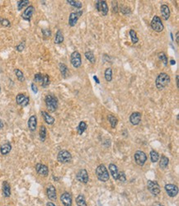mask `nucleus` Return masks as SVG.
<instances>
[{"label":"nucleus","instance_id":"31","mask_svg":"<svg viewBox=\"0 0 179 206\" xmlns=\"http://www.w3.org/2000/svg\"><path fill=\"white\" fill-rule=\"evenodd\" d=\"M76 204L78 206H87V205L85 197L82 195H79L77 198H76Z\"/></svg>","mask_w":179,"mask_h":206},{"label":"nucleus","instance_id":"1","mask_svg":"<svg viewBox=\"0 0 179 206\" xmlns=\"http://www.w3.org/2000/svg\"><path fill=\"white\" fill-rule=\"evenodd\" d=\"M170 83V77L166 73H159L155 80V85L158 90H164Z\"/></svg>","mask_w":179,"mask_h":206},{"label":"nucleus","instance_id":"14","mask_svg":"<svg viewBox=\"0 0 179 206\" xmlns=\"http://www.w3.org/2000/svg\"><path fill=\"white\" fill-rule=\"evenodd\" d=\"M34 11H35V9H34V7L32 5L28 6V7L24 10V12L22 13V19L25 21H30L31 19H32V17Z\"/></svg>","mask_w":179,"mask_h":206},{"label":"nucleus","instance_id":"55","mask_svg":"<svg viewBox=\"0 0 179 206\" xmlns=\"http://www.w3.org/2000/svg\"><path fill=\"white\" fill-rule=\"evenodd\" d=\"M170 64H171L172 65H174V64H176V62H175V60H170Z\"/></svg>","mask_w":179,"mask_h":206},{"label":"nucleus","instance_id":"45","mask_svg":"<svg viewBox=\"0 0 179 206\" xmlns=\"http://www.w3.org/2000/svg\"><path fill=\"white\" fill-rule=\"evenodd\" d=\"M120 11H121L122 13L124 14V15H126V16L131 13V11L130 7H122L120 8Z\"/></svg>","mask_w":179,"mask_h":206},{"label":"nucleus","instance_id":"25","mask_svg":"<svg viewBox=\"0 0 179 206\" xmlns=\"http://www.w3.org/2000/svg\"><path fill=\"white\" fill-rule=\"evenodd\" d=\"M47 136V130L46 126L44 125H41L40 128V130H39V137H40V140L41 142H45L46 140Z\"/></svg>","mask_w":179,"mask_h":206},{"label":"nucleus","instance_id":"44","mask_svg":"<svg viewBox=\"0 0 179 206\" xmlns=\"http://www.w3.org/2000/svg\"><path fill=\"white\" fill-rule=\"evenodd\" d=\"M41 32H42V35L45 36V37H50L51 36V31L48 28H46V29H42L41 30Z\"/></svg>","mask_w":179,"mask_h":206},{"label":"nucleus","instance_id":"29","mask_svg":"<svg viewBox=\"0 0 179 206\" xmlns=\"http://www.w3.org/2000/svg\"><path fill=\"white\" fill-rule=\"evenodd\" d=\"M107 120H108V121L110 122L112 128L115 129L116 126L117 125V123H118L117 118H116V116L112 115H107Z\"/></svg>","mask_w":179,"mask_h":206},{"label":"nucleus","instance_id":"34","mask_svg":"<svg viewBox=\"0 0 179 206\" xmlns=\"http://www.w3.org/2000/svg\"><path fill=\"white\" fill-rule=\"evenodd\" d=\"M14 73L16 74V77H17V79H18V81H20V82H24L25 81V77H24V74L21 71L20 69H17V68H16V69H14Z\"/></svg>","mask_w":179,"mask_h":206},{"label":"nucleus","instance_id":"30","mask_svg":"<svg viewBox=\"0 0 179 206\" xmlns=\"http://www.w3.org/2000/svg\"><path fill=\"white\" fill-rule=\"evenodd\" d=\"M59 68H60V71L62 74V76H63V78H66L67 74L69 73V68L66 66V64H65L63 63H60L59 64Z\"/></svg>","mask_w":179,"mask_h":206},{"label":"nucleus","instance_id":"41","mask_svg":"<svg viewBox=\"0 0 179 206\" xmlns=\"http://www.w3.org/2000/svg\"><path fill=\"white\" fill-rule=\"evenodd\" d=\"M43 78H44V75L41 73H37L35 74L34 76V81L36 82V83H42L43 81Z\"/></svg>","mask_w":179,"mask_h":206},{"label":"nucleus","instance_id":"49","mask_svg":"<svg viewBox=\"0 0 179 206\" xmlns=\"http://www.w3.org/2000/svg\"><path fill=\"white\" fill-rule=\"evenodd\" d=\"M152 206H164V205H162V204L159 203V202H154V203L152 205Z\"/></svg>","mask_w":179,"mask_h":206},{"label":"nucleus","instance_id":"10","mask_svg":"<svg viewBox=\"0 0 179 206\" xmlns=\"http://www.w3.org/2000/svg\"><path fill=\"white\" fill-rule=\"evenodd\" d=\"M29 101H30L29 97H27L23 93H19L16 97V102H17V105H19L21 107H27V105L29 104Z\"/></svg>","mask_w":179,"mask_h":206},{"label":"nucleus","instance_id":"23","mask_svg":"<svg viewBox=\"0 0 179 206\" xmlns=\"http://www.w3.org/2000/svg\"><path fill=\"white\" fill-rule=\"evenodd\" d=\"M109 171H110V173L112 174L114 180H117L118 175H119V171H118V168H117L116 165H115L113 163L109 164Z\"/></svg>","mask_w":179,"mask_h":206},{"label":"nucleus","instance_id":"39","mask_svg":"<svg viewBox=\"0 0 179 206\" xmlns=\"http://www.w3.org/2000/svg\"><path fill=\"white\" fill-rule=\"evenodd\" d=\"M29 4V1L28 0H20L17 2V9L20 11L23 7H27Z\"/></svg>","mask_w":179,"mask_h":206},{"label":"nucleus","instance_id":"33","mask_svg":"<svg viewBox=\"0 0 179 206\" xmlns=\"http://www.w3.org/2000/svg\"><path fill=\"white\" fill-rule=\"evenodd\" d=\"M85 57L87 60H89L90 63L92 64H94L96 62V59H95V56H94V54L92 52V51H87L84 54Z\"/></svg>","mask_w":179,"mask_h":206},{"label":"nucleus","instance_id":"37","mask_svg":"<svg viewBox=\"0 0 179 206\" xmlns=\"http://www.w3.org/2000/svg\"><path fill=\"white\" fill-rule=\"evenodd\" d=\"M150 159L152 161V162H157L159 161V155L155 150L150 151Z\"/></svg>","mask_w":179,"mask_h":206},{"label":"nucleus","instance_id":"51","mask_svg":"<svg viewBox=\"0 0 179 206\" xmlns=\"http://www.w3.org/2000/svg\"><path fill=\"white\" fill-rule=\"evenodd\" d=\"M46 206H56V205H55L54 203H52V202H47Z\"/></svg>","mask_w":179,"mask_h":206},{"label":"nucleus","instance_id":"28","mask_svg":"<svg viewBox=\"0 0 179 206\" xmlns=\"http://www.w3.org/2000/svg\"><path fill=\"white\" fill-rule=\"evenodd\" d=\"M87 128V125L86 124V122H84V121H81L79 124L78 127H77V131H78V134H79V135L83 134L85 132Z\"/></svg>","mask_w":179,"mask_h":206},{"label":"nucleus","instance_id":"7","mask_svg":"<svg viewBox=\"0 0 179 206\" xmlns=\"http://www.w3.org/2000/svg\"><path fill=\"white\" fill-rule=\"evenodd\" d=\"M135 162L140 166H143L145 165V162L147 161V156L143 151H136L135 153Z\"/></svg>","mask_w":179,"mask_h":206},{"label":"nucleus","instance_id":"43","mask_svg":"<svg viewBox=\"0 0 179 206\" xmlns=\"http://www.w3.org/2000/svg\"><path fill=\"white\" fill-rule=\"evenodd\" d=\"M25 46H26V43H25V41H22V42H21L19 45H17V46L15 47V49L18 52H22L25 49Z\"/></svg>","mask_w":179,"mask_h":206},{"label":"nucleus","instance_id":"3","mask_svg":"<svg viewBox=\"0 0 179 206\" xmlns=\"http://www.w3.org/2000/svg\"><path fill=\"white\" fill-rule=\"evenodd\" d=\"M96 176L98 179L102 181V182H106L108 180L110 179L109 172L106 169V167L103 164H100L99 166L96 169Z\"/></svg>","mask_w":179,"mask_h":206},{"label":"nucleus","instance_id":"5","mask_svg":"<svg viewBox=\"0 0 179 206\" xmlns=\"http://www.w3.org/2000/svg\"><path fill=\"white\" fill-rule=\"evenodd\" d=\"M150 26L153 31L157 32H161L163 30H164V24L162 22V21L160 19V17L158 16H154L153 17L152 21H151V23H150Z\"/></svg>","mask_w":179,"mask_h":206},{"label":"nucleus","instance_id":"24","mask_svg":"<svg viewBox=\"0 0 179 206\" xmlns=\"http://www.w3.org/2000/svg\"><path fill=\"white\" fill-rule=\"evenodd\" d=\"M41 115L43 116V119L45 120V122L48 125H53L55 123V118L53 116H51L50 114H48L46 111H41Z\"/></svg>","mask_w":179,"mask_h":206},{"label":"nucleus","instance_id":"40","mask_svg":"<svg viewBox=\"0 0 179 206\" xmlns=\"http://www.w3.org/2000/svg\"><path fill=\"white\" fill-rule=\"evenodd\" d=\"M158 57H159V60L163 61V63L164 64V65L168 64V58H167V56H166L165 53L160 52V53H159V54H158Z\"/></svg>","mask_w":179,"mask_h":206},{"label":"nucleus","instance_id":"48","mask_svg":"<svg viewBox=\"0 0 179 206\" xmlns=\"http://www.w3.org/2000/svg\"><path fill=\"white\" fill-rule=\"evenodd\" d=\"M112 7H113V13H117L118 9H117V3L116 2H112Z\"/></svg>","mask_w":179,"mask_h":206},{"label":"nucleus","instance_id":"35","mask_svg":"<svg viewBox=\"0 0 179 206\" xmlns=\"http://www.w3.org/2000/svg\"><path fill=\"white\" fill-rule=\"evenodd\" d=\"M67 3L69 4V5H71V6H73V7H76V8H81L82 6H83V4H82V3L80 2V1H75V0H67L66 1Z\"/></svg>","mask_w":179,"mask_h":206},{"label":"nucleus","instance_id":"47","mask_svg":"<svg viewBox=\"0 0 179 206\" xmlns=\"http://www.w3.org/2000/svg\"><path fill=\"white\" fill-rule=\"evenodd\" d=\"M31 87H32V92H33L34 93H38V89H37V87L36 86V84L34 83H32V84H31Z\"/></svg>","mask_w":179,"mask_h":206},{"label":"nucleus","instance_id":"19","mask_svg":"<svg viewBox=\"0 0 179 206\" xmlns=\"http://www.w3.org/2000/svg\"><path fill=\"white\" fill-rule=\"evenodd\" d=\"M141 121V114L139 112H133L130 116V122L133 125H139Z\"/></svg>","mask_w":179,"mask_h":206},{"label":"nucleus","instance_id":"50","mask_svg":"<svg viewBox=\"0 0 179 206\" xmlns=\"http://www.w3.org/2000/svg\"><path fill=\"white\" fill-rule=\"evenodd\" d=\"M4 127V123L2 120H0V129H3Z\"/></svg>","mask_w":179,"mask_h":206},{"label":"nucleus","instance_id":"21","mask_svg":"<svg viewBox=\"0 0 179 206\" xmlns=\"http://www.w3.org/2000/svg\"><path fill=\"white\" fill-rule=\"evenodd\" d=\"M12 150V145L10 143H5L0 147V153L2 155H7Z\"/></svg>","mask_w":179,"mask_h":206},{"label":"nucleus","instance_id":"4","mask_svg":"<svg viewBox=\"0 0 179 206\" xmlns=\"http://www.w3.org/2000/svg\"><path fill=\"white\" fill-rule=\"evenodd\" d=\"M57 160L60 163H69L72 160V155L67 150H61L57 154Z\"/></svg>","mask_w":179,"mask_h":206},{"label":"nucleus","instance_id":"26","mask_svg":"<svg viewBox=\"0 0 179 206\" xmlns=\"http://www.w3.org/2000/svg\"><path fill=\"white\" fill-rule=\"evenodd\" d=\"M168 163H169L168 158H167L164 155L161 156V158H160V161H159V166L162 169H165V168H167V166H168Z\"/></svg>","mask_w":179,"mask_h":206},{"label":"nucleus","instance_id":"17","mask_svg":"<svg viewBox=\"0 0 179 206\" xmlns=\"http://www.w3.org/2000/svg\"><path fill=\"white\" fill-rule=\"evenodd\" d=\"M47 197L50 200H56L57 199V194H56V189L53 185H49L46 188Z\"/></svg>","mask_w":179,"mask_h":206},{"label":"nucleus","instance_id":"2","mask_svg":"<svg viewBox=\"0 0 179 206\" xmlns=\"http://www.w3.org/2000/svg\"><path fill=\"white\" fill-rule=\"evenodd\" d=\"M45 102L47 107V110L50 112H55L58 108V99L55 96L48 94L45 97Z\"/></svg>","mask_w":179,"mask_h":206},{"label":"nucleus","instance_id":"8","mask_svg":"<svg viewBox=\"0 0 179 206\" xmlns=\"http://www.w3.org/2000/svg\"><path fill=\"white\" fill-rule=\"evenodd\" d=\"M147 187L148 190L149 191V192L152 194L153 195H158L160 193V187L158 182L156 181H148L147 182Z\"/></svg>","mask_w":179,"mask_h":206},{"label":"nucleus","instance_id":"54","mask_svg":"<svg viewBox=\"0 0 179 206\" xmlns=\"http://www.w3.org/2000/svg\"><path fill=\"white\" fill-rule=\"evenodd\" d=\"M176 41L178 44V32H177V34H176Z\"/></svg>","mask_w":179,"mask_h":206},{"label":"nucleus","instance_id":"52","mask_svg":"<svg viewBox=\"0 0 179 206\" xmlns=\"http://www.w3.org/2000/svg\"><path fill=\"white\" fill-rule=\"evenodd\" d=\"M93 79H94L95 82H96L97 83H100L99 80H98V77H97V76H93Z\"/></svg>","mask_w":179,"mask_h":206},{"label":"nucleus","instance_id":"22","mask_svg":"<svg viewBox=\"0 0 179 206\" xmlns=\"http://www.w3.org/2000/svg\"><path fill=\"white\" fill-rule=\"evenodd\" d=\"M161 13L164 17V20H168V18L170 17V9L169 7L166 4H163L161 6Z\"/></svg>","mask_w":179,"mask_h":206},{"label":"nucleus","instance_id":"46","mask_svg":"<svg viewBox=\"0 0 179 206\" xmlns=\"http://www.w3.org/2000/svg\"><path fill=\"white\" fill-rule=\"evenodd\" d=\"M117 180H119L120 181H121V182H125V181H126V174L123 172H119V175H118V178H117Z\"/></svg>","mask_w":179,"mask_h":206},{"label":"nucleus","instance_id":"42","mask_svg":"<svg viewBox=\"0 0 179 206\" xmlns=\"http://www.w3.org/2000/svg\"><path fill=\"white\" fill-rule=\"evenodd\" d=\"M0 24L4 27H11V22L9 21V20H7L6 18H1L0 19Z\"/></svg>","mask_w":179,"mask_h":206},{"label":"nucleus","instance_id":"20","mask_svg":"<svg viewBox=\"0 0 179 206\" xmlns=\"http://www.w3.org/2000/svg\"><path fill=\"white\" fill-rule=\"evenodd\" d=\"M2 190H3V195L4 197L7 198L11 195V186H10V184L6 181L3 182Z\"/></svg>","mask_w":179,"mask_h":206},{"label":"nucleus","instance_id":"6","mask_svg":"<svg viewBox=\"0 0 179 206\" xmlns=\"http://www.w3.org/2000/svg\"><path fill=\"white\" fill-rule=\"evenodd\" d=\"M70 63L73 65V68H79L82 64V60H81V54L79 51H73L70 55Z\"/></svg>","mask_w":179,"mask_h":206},{"label":"nucleus","instance_id":"27","mask_svg":"<svg viewBox=\"0 0 179 206\" xmlns=\"http://www.w3.org/2000/svg\"><path fill=\"white\" fill-rule=\"evenodd\" d=\"M64 41V35H63V32L60 31V30H58L56 32V34H55V43L59 45V44H61L62 42Z\"/></svg>","mask_w":179,"mask_h":206},{"label":"nucleus","instance_id":"15","mask_svg":"<svg viewBox=\"0 0 179 206\" xmlns=\"http://www.w3.org/2000/svg\"><path fill=\"white\" fill-rule=\"evenodd\" d=\"M36 171L39 175L42 176H47L49 174V168L46 165L42 164V163H37L36 166Z\"/></svg>","mask_w":179,"mask_h":206},{"label":"nucleus","instance_id":"11","mask_svg":"<svg viewBox=\"0 0 179 206\" xmlns=\"http://www.w3.org/2000/svg\"><path fill=\"white\" fill-rule=\"evenodd\" d=\"M166 192L170 197H175L178 194V187L173 184H166L164 186Z\"/></svg>","mask_w":179,"mask_h":206},{"label":"nucleus","instance_id":"32","mask_svg":"<svg viewBox=\"0 0 179 206\" xmlns=\"http://www.w3.org/2000/svg\"><path fill=\"white\" fill-rule=\"evenodd\" d=\"M104 75H105V79L107 82H111L112 80V68H107L105 70Z\"/></svg>","mask_w":179,"mask_h":206},{"label":"nucleus","instance_id":"53","mask_svg":"<svg viewBox=\"0 0 179 206\" xmlns=\"http://www.w3.org/2000/svg\"><path fill=\"white\" fill-rule=\"evenodd\" d=\"M176 82H177V87H178V75L176 76Z\"/></svg>","mask_w":179,"mask_h":206},{"label":"nucleus","instance_id":"16","mask_svg":"<svg viewBox=\"0 0 179 206\" xmlns=\"http://www.w3.org/2000/svg\"><path fill=\"white\" fill-rule=\"evenodd\" d=\"M82 14H83L82 11L76 12V13H71L69 14V25L70 27H74L76 25L78 20H79V17Z\"/></svg>","mask_w":179,"mask_h":206},{"label":"nucleus","instance_id":"12","mask_svg":"<svg viewBox=\"0 0 179 206\" xmlns=\"http://www.w3.org/2000/svg\"><path fill=\"white\" fill-rule=\"evenodd\" d=\"M76 178L77 180L80 181L81 183L87 184L89 181V176H88V173L87 172L86 169H81L79 170L77 175H76Z\"/></svg>","mask_w":179,"mask_h":206},{"label":"nucleus","instance_id":"36","mask_svg":"<svg viewBox=\"0 0 179 206\" xmlns=\"http://www.w3.org/2000/svg\"><path fill=\"white\" fill-rule=\"evenodd\" d=\"M130 36H131V41H132L133 44H136V43H138V41H139V38H138V36H137V35H136V32L134 31V30H131L130 31Z\"/></svg>","mask_w":179,"mask_h":206},{"label":"nucleus","instance_id":"18","mask_svg":"<svg viewBox=\"0 0 179 206\" xmlns=\"http://www.w3.org/2000/svg\"><path fill=\"white\" fill-rule=\"evenodd\" d=\"M36 127H37V118L36 115H32L28 120V129L30 130V131L34 132L36 131Z\"/></svg>","mask_w":179,"mask_h":206},{"label":"nucleus","instance_id":"9","mask_svg":"<svg viewBox=\"0 0 179 206\" xmlns=\"http://www.w3.org/2000/svg\"><path fill=\"white\" fill-rule=\"evenodd\" d=\"M95 7H96V9H97L102 16H106V15H107V13H108V6H107V3H106V1H100V0H98V1L96 2Z\"/></svg>","mask_w":179,"mask_h":206},{"label":"nucleus","instance_id":"38","mask_svg":"<svg viewBox=\"0 0 179 206\" xmlns=\"http://www.w3.org/2000/svg\"><path fill=\"white\" fill-rule=\"evenodd\" d=\"M50 80L49 75H48V74H45V75H44V78H43V81H42V83H41V87H44V88H46V87H47L50 85Z\"/></svg>","mask_w":179,"mask_h":206},{"label":"nucleus","instance_id":"56","mask_svg":"<svg viewBox=\"0 0 179 206\" xmlns=\"http://www.w3.org/2000/svg\"><path fill=\"white\" fill-rule=\"evenodd\" d=\"M0 92H1V87H0Z\"/></svg>","mask_w":179,"mask_h":206},{"label":"nucleus","instance_id":"13","mask_svg":"<svg viewBox=\"0 0 179 206\" xmlns=\"http://www.w3.org/2000/svg\"><path fill=\"white\" fill-rule=\"evenodd\" d=\"M60 201L64 206H72L73 199L71 194L69 192H64L60 195Z\"/></svg>","mask_w":179,"mask_h":206}]
</instances>
